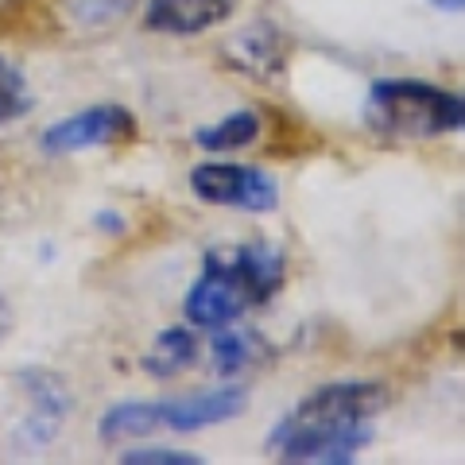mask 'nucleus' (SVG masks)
<instances>
[{"label":"nucleus","instance_id":"f257e3e1","mask_svg":"<svg viewBox=\"0 0 465 465\" xmlns=\"http://www.w3.org/2000/svg\"><path fill=\"white\" fill-rule=\"evenodd\" d=\"M391 403L381 381H338L302 396L275 423L268 450L280 461L345 465L372 442L376 419Z\"/></svg>","mask_w":465,"mask_h":465},{"label":"nucleus","instance_id":"f03ea898","mask_svg":"<svg viewBox=\"0 0 465 465\" xmlns=\"http://www.w3.org/2000/svg\"><path fill=\"white\" fill-rule=\"evenodd\" d=\"M283 280L287 260L268 241L237 244V249H210L198 280L186 291L183 314L191 326L222 330L229 322H241L252 307H264L283 287Z\"/></svg>","mask_w":465,"mask_h":465},{"label":"nucleus","instance_id":"7ed1b4c3","mask_svg":"<svg viewBox=\"0 0 465 465\" xmlns=\"http://www.w3.org/2000/svg\"><path fill=\"white\" fill-rule=\"evenodd\" d=\"M249 407V388L229 384L213 391H198V396L183 400H124L113 403L97 423L101 442H121L136 439V434H155V430H174V434H194L217 423H229Z\"/></svg>","mask_w":465,"mask_h":465},{"label":"nucleus","instance_id":"20e7f679","mask_svg":"<svg viewBox=\"0 0 465 465\" xmlns=\"http://www.w3.org/2000/svg\"><path fill=\"white\" fill-rule=\"evenodd\" d=\"M365 124L384 140H434L461 133L465 105L458 94L415 78L376 82L365 101Z\"/></svg>","mask_w":465,"mask_h":465},{"label":"nucleus","instance_id":"39448f33","mask_svg":"<svg viewBox=\"0 0 465 465\" xmlns=\"http://www.w3.org/2000/svg\"><path fill=\"white\" fill-rule=\"evenodd\" d=\"M191 191L206 206H225L244 213H268L280 202V183L268 171L244 163H198L191 171Z\"/></svg>","mask_w":465,"mask_h":465},{"label":"nucleus","instance_id":"423d86ee","mask_svg":"<svg viewBox=\"0 0 465 465\" xmlns=\"http://www.w3.org/2000/svg\"><path fill=\"white\" fill-rule=\"evenodd\" d=\"M133 136H136V116L124 105H90L74 116L54 121L39 136V148L47 155H74L90 148H109V143H124Z\"/></svg>","mask_w":465,"mask_h":465},{"label":"nucleus","instance_id":"0eeeda50","mask_svg":"<svg viewBox=\"0 0 465 465\" xmlns=\"http://www.w3.org/2000/svg\"><path fill=\"white\" fill-rule=\"evenodd\" d=\"M237 12V0H148L143 27L159 35H202L225 24Z\"/></svg>","mask_w":465,"mask_h":465},{"label":"nucleus","instance_id":"6e6552de","mask_svg":"<svg viewBox=\"0 0 465 465\" xmlns=\"http://www.w3.org/2000/svg\"><path fill=\"white\" fill-rule=\"evenodd\" d=\"M268 353H272V345L264 341V333H256L249 326H237V322L222 326L210 341V365H213L217 376L249 372V369L260 365V361H268Z\"/></svg>","mask_w":465,"mask_h":465},{"label":"nucleus","instance_id":"1a4fd4ad","mask_svg":"<svg viewBox=\"0 0 465 465\" xmlns=\"http://www.w3.org/2000/svg\"><path fill=\"white\" fill-rule=\"evenodd\" d=\"M198 338H194V330H186V326H171L163 330L159 338L148 345V353H143V372L155 376V381H174V376H183L186 369H194L198 365Z\"/></svg>","mask_w":465,"mask_h":465},{"label":"nucleus","instance_id":"9d476101","mask_svg":"<svg viewBox=\"0 0 465 465\" xmlns=\"http://www.w3.org/2000/svg\"><path fill=\"white\" fill-rule=\"evenodd\" d=\"M232 58L252 70V74H280L283 63H287V43L272 32V27H252V32H244L237 43H232Z\"/></svg>","mask_w":465,"mask_h":465},{"label":"nucleus","instance_id":"9b49d317","mask_svg":"<svg viewBox=\"0 0 465 465\" xmlns=\"http://www.w3.org/2000/svg\"><path fill=\"white\" fill-rule=\"evenodd\" d=\"M24 384H32L27 391H32V400H35V407H32V423L39 427L35 430V442H47L51 434L58 430V423H63V415H66V391L58 388V381L51 372H24L20 376Z\"/></svg>","mask_w":465,"mask_h":465},{"label":"nucleus","instance_id":"f8f14e48","mask_svg":"<svg viewBox=\"0 0 465 465\" xmlns=\"http://www.w3.org/2000/svg\"><path fill=\"white\" fill-rule=\"evenodd\" d=\"M260 136V116L241 109V113H229L222 116L217 124H206L194 133V143L206 152H237V148H249V143Z\"/></svg>","mask_w":465,"mask_h":465},{"label":"nucleus","instance_id":"ddd939ff","mask_svg":"<svg viewBox=\"0 0 465 465\" xmlns=\"http://www.w3.org/2000/svg\"><path fill=\"white\" fill-rule=\"evenodd\" d=\"M32 109V90H27V78L20 74V66H12L5 54H0V124L16 121Z\"/></svg>","mask_w":465,"mask_h":465},{"label":"nucleus","instance_id":"4468645a","mask_svg":"<svg viewBox=\"0 0 465 465\" xmlns=\"http://www.w3.org/2000/svg\"><path fill=\"white\" fill-rule=\"evenodd\" d=\"M128 465H202L198 454H183V450H167V446H143V450H128L121 454Z\"/></svg>","mask_w":465,"mask_h":465},{"label":"nucleus","instance_id":"2eb2a0df","mask_svg":"<svg viewBox=\"0 0 465 465\" xmlns=\"http://www.w3.org/2000/svg\"><path fill=\"white\" fill-rule=\"evenodd\" d=\"M94 225H97V229L121 232V229H124V217H121V213H97V217H94Z\"/></svg>","mask_w":465,"mask_h":465},{"label":"nucleus","instance_id":"dca6fc26","mask_svg":"<svg viewBox=\"0 0 465 465\" xmlns=\"http://www.w3.org/2000/svg\"><path fill=\"white\" fill-rule=\"evenodd\" d=\"M8 326H12V311H8V299L0 295V338L8 333Z\"/></svg>","mask_w":465,"mask_h":465},{"label":"nucleus","instance_id":"f3484780","mask_svg":"<svg viewBox=\"0 0 465 465\" xmlns=\"http://www.w3.org/2000/svg\"><path fill=\"white\" fill-rule=\"evenodd\" d=\"M430 5L439 8V12H461V5H465V0H430Z\"/></svg>","mask_w":465,"mask_h":465}]
</instances>
